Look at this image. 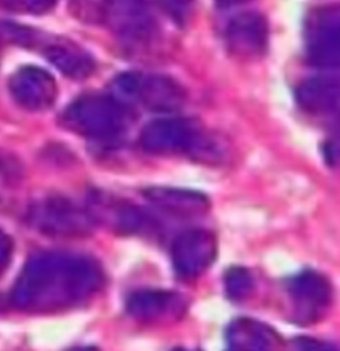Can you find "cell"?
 <instances>
[{"instance_id": "1", "label": "cell", "mask_w": 340, "mask_h": 351, "mask_svg": "<svg viewBox=\"0 0 340 351\" xmlns=\"http://www.w3.org/2000/svg\"><path fill=\"white\" fill-rule=\"evenodd\" d=\"M101 285L103 271L92 256L44 252L27 261L14 285L10 302L27 313H57L88 302Z\"/></svg>"}, {"instance_id": "2", "label": "cell", "mask_w": 340, "mask_h": 351, "mask_svg": "<svg viewBox=\"0 0 340 351\" xmlns=\"http://www.w3.org/2000/svg\"><path fill=\"white\" fill-rule=\"evenodd\" d=\"M64 125L68 130L88 138H113L127 127V110L112 95L90 93L66 107Z\"/></svg>"}, {"instance_id": "3", "label": "cell", "mask_w": 340, "mask_h": 351, "mask_svg": "<svg viewBox=\"0 0 340 351\" xmlns=\"http://www.w3.org/2000/svg\"><path fill=\"white\" fill-rule=\"evenodd\" d=\"M29 221L35 230L53 238H83L92 235L96 221L90 210L65 197H47L30 206Z\"/></svg>"}, {"instance_id": "4", "label": "cell", "mask_w": 340, "mask_h": 351, "mask_svg": "<svg viewBox=\"0 0 340 351\" xmlns=\"http://www.w3.org/2000/svg\"><path fill=\"white\" fill-rule=\"evenodd\" d=\"M116 100L143 105L151 112H174L185 105L186 92L178 82L163 75L123 73L113 82Z\"/></svg>"}, {"instance_id": "5", "label": "cell", "mask_w": 340, "mask_h": 351, "mask_svg": "<svg viewBox=\"0 0 340 351\" xmlns=\"http://www.w3.org/2000/svg\"><path fill=\"white\" fill-rule=\"evenodd\" d=\"M307 58L319 69H335L340 58V10L337 5L315 9L306 23Z\"/></svg>"}, {"instance_id": "6", "label": "cell", "mask_w": 340, "mask_h": 351, "mask_svg": "<svg viewBox=\"0 0 340 351\" xmlns=\"http://www.w3.org/2000/svg\"><path fill=\"white\" fill-rule=\"evenodd\" d=\"M140 145L148 154L178 155L201 148L199 132L183 119H159L148 123L140 136Z\"/></svg>"}, {"instance_id": "7", "label": "cell", "mask_w": 340, "mask_h": 351, "mask_svg": "<svg viewBox=\"0 0 340 351\" xmlns=\"http://www.w3.org/2000/svg\"><path fill=\"white\" fill-rule=\"evenodd\" d=\"M218 253L216 237L208 230H186L176 237L171 258L176 273L183 278H198L213 265Z\"/></svg>"}, {"instance_id": "8", "label": "cell", "mask_w": 340, "mask_h": 351, "mask_svg": "<svg viewBox=\"0 0 340 351\" xmlns=\"http://www.w3.org/2000/svg\"><path fill=\"white\" fill-rule=\"evenodd\" d=\"M289 295L296 310V318L302 323L319 319L332 302L329 280L317 271H302L289 282Z\"/></svg>"}, {"instance_id": "9", "label": "cell", "mask_w": 340, "mask_h": 351, "mask_svg": "<svg viewBox=\"0 0 340 351\" xmlns=\"http://www.w3.org/2000/svg\"><path fill=\"white\" fill-rule=\"evenodd\" d=\"M9 90L15 102L25 110L42 112L55 102L57 82L47 70L27 65L10 77Z\"/></svg>"}, {"instance_id": "10", "label": "cell", "mask_w": 340, "mask_h": 351, "mask_svg": "<svg viewBox=\"0 0 340 351\" xmlns=\"http://www.w3.org/2000/svg\"><path fill=\"white\" fill-rule=\"evenodd\" d=\"M267 23L256 12L236 15L226 29V42L231 53L241 58L261 57L267 49Z\"/></svg>"}, {"instance_id": "11", "label": "cell", "mask_w": 340, "mask_h": 351, "mask_svg": "<svg viewBox=\"0 0 340 351\" xmlns=\"http://www.w3.org/2000/svg\"><path fill=\"white\" fill-rule=\"evenodd\" d=\"M127 310L130 317L142 323H165L178 319L185 311V300L174 291L143 290L128 298Z\"/></svg>"}, {"instance_id": "12", "label": "cell", "mask_w": 340, "mask_h": 351, "mask_svg": "<svg viewBox=\"0 0 340 351\" xmlns=\"http://www.w3.org/2000/svg\"><path fill=\"white\" fill-rule=\"evenodd\" d=\"M144 197L158 210L174 217L194 218L205 215L209 210V200L206 195L185 189L171 186H153L144 190Z\"/></svg>"}, {"instance_id": "13", "label": "cell", "mask_w": 340, "mask_h": 351, "mask_svg": "<svg viewBox=\"0 0 340 351\" xmlns=\"http://www.w3.org/2000/svg\"><path fill=\"white\" fill-rule=\"evenodd\" d=\"M42 52L53 67L73 80L87 79L95 70V60L87 50L65 38L45 40Z\"/></svg>"}, {"instance_id": "14", "label": "cell", "mask_w": 340, "mask_h": 351, "mask_svg": "<svg viewBox=\"0 0 340 351\" xmlns=\"http://www.w3.org/2000/svg\"><path fill=\"white\" fill-rule=\"evenodd\" d=\"M297 102L307 114L327 117L337 112L340 85L335 77H314L297 88Z\"/></svg>"}, {"instance_id": "15", "label": "cell", "mask_w": 340, "mask_h": 351, "mask_svg": "<svg viewBox=\"0 0 340 351\" xmlns=\"http://www.w3.org/2000/svg\"><path fill=\"white\" fill-rule=\"evenodd\" d=\"M276 335L263 323L241 318L231 323L226 351H272Z\"/></svg>"}, {"instance_id": "16", "label": "cell", "mask_w": 340, "mask_h": 351, "mask_svg": "<svg viewBox=\"0 0 340 351\" xmlns=\"http://www.w3.org/2000/svg\"><path fill=\"white\" fill-rule=\"evenodd\" d=\"M107 15L112 25L127 37L142 38L151 29L150 17L143 9L142 0H110Z\"/></svg>"}, {"instance_id": "17", "label": "cell", "mask_w": 340, "mask_h": 351, "mask_svg": "<svg viewBox=\"0 0 340 351\" xmlns=\"http://www.w3.org/2000/svg\"><path fill=\"white\" fill-rule=\"evenodd\" d=\"M93 220L103 217L110 221V225L118 232L128 233H142L150 225V217L143 212L138 206H133L128 204H113L112 206L101 208V213H93Z\"/></svg>"}, {"instance_id": "18", "label": "cell", "mask_w": 340, "mask_h": 351, "mask_svg": "<svg viewBox=\"0 0 340 351\" xmlns=\"http://www.w3.org/2000/svg\"><path fill=\"white\" fill-rule=\"evenodd\" d=\"M226 291L233 300L239 302V300L248 298L254 290V280L246 268L233 267L226 273Z\"/></svg>"}, {"instance_id": "19", "label": "cell", "mask_w": 340, "mask_h": 351, "mask_svg": "<svg viewBox=\"0 0 340 351\" xmlns=\"http://www.w3.org/2000/svg\"><path fill=\"white\" fill-rule=\"evenodd\" d=\"M57 0H0V7L18 14L42 15L55 7Z\"/></svg>"}, {"instance_id": "20", "label": "cell", "mask_w": 340, "mask_h": 351, "mask_svg": "<svg viewBox=\"0 0 340 351\" xmlns=\"http://www.w3.org/2000/svg\"><path fill=\"white\" fill-rule=\"evenodd\" d=\"M158 2L163 10L178 23H183L189 17L193 7V0H158Z\"/></svg>"}, {"instance_id": "21", "label": "cell", "mask_w": 340, "mask_h": 351, "mask_svg": "<svg viewBox=\"0 0 340 351\" xmlns=\"http://www.w3.org/2000/svg\"><path fill=\"white\" fill-rule=\"evenodd\" d=\"M287 351H337L330 343L315 340V338H294L287 345Z\"/></svg>"}, {"instance_id": "22", "label": "cell", "mask_w": 340, "mask_h": 351, "mask_svg": "<svg viewBox=\"0 0 340 351\" xmlns=\"http://www.w3.org/2000/svg\"><path fill=\"white\" fill-rule=\"evenodd\" d=\"M12 256H14V241H12L10 235H7L0 228V275L9 268Z\"/></svg>"}, {"instance_id": "23", "label": "cell", "mask_w": 340, "mask_h": 351, "mask_svg": "<svg viewBox=\"0 0 340 351\" xmlns=\"http://www.w3.org/2000/svg\"><path fill=\"white\" fill-rule=\"evenodd\" d=\"M218 5L221 7H233V5H237V3H241L242 0H216Z\"/></svg>"}, {"instance_id": "24", "label": "cell", "mask_w": 340, "mask_h": 351, "mask_svg": "<svg viewBox=\"0 0 340 351\" xmlns=\"http://www.w3.org/2000/svg\"><path fill=\"white\" fill-rule=\"evenodd\" d=\"M66 351H100V350L96 348V346H73V348Z\"/></svg>"}, {"instance_id": "25", "label": "cell", "mask_w": 340, "mask_h": 351, "mask_svg": "<svg viewBox=\"0 0 340 351\" xmlns=\"http://www.w3.org/2000/svg\"><path fill=\"white\" fill-rule=\"evenodd\" d=\"M3 306H5V303H3V298H2V295H0V311L3 310Z\"/></svg>"}, {"instance_id": "26", "label": "cell", "mask_w": 340, "mask_h": 351, "mask_svg": "<svg viewBox=\"0 0 340 351\" xmlns=\"http://www.w3.org/2000/svg\"><path fill=\"white\" fill-rule=\"evenodd\" d=\"M171 351H187V350H185V348H174V350H171Z\"/></svg>"}]
</instances>
